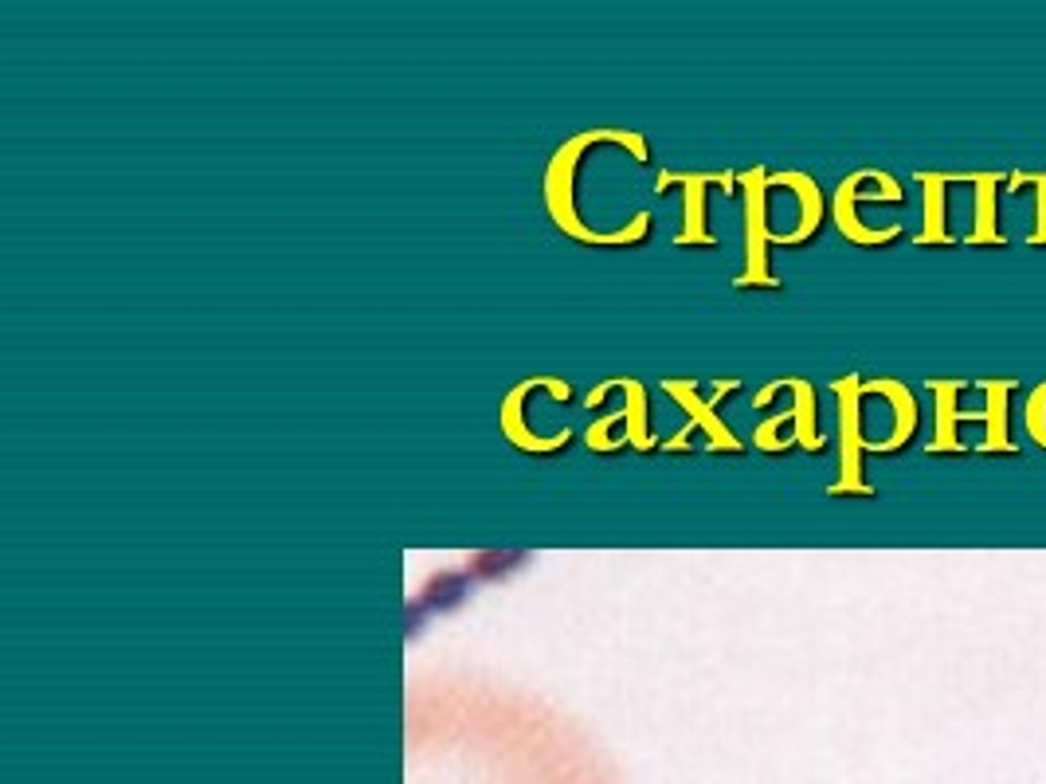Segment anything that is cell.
Here are the masks:
<instances>
[{
    "mask_svg": "<svg viewBox=\"0 0 1046 784\" xmlns=\"http://www.w3.org/2000/svg\"><path fill=\"white\" fill-rule=\"evenodd\" d=\"M522 561H525L522 553H479V557L471 561V573L474 577L498 581V577H506L510 569H517Z\"/></svg>",
    "mask_w": 1046,
    "mask_h": 784,
    "instance_id": "obj_3",
    "label": "cell"
},
{
    "mask_svg": "<svg viewBox=\"0 0 1046 784\" xmlns=\"http://www.w3.org/2000/svg\"><path fill=\"white\" fill-rule=\"evenodd\" d=\"M1023 185H1035L1038 189V224H1035V236L1031 240L1035 243H1046V177H1038V173H1023V177H1012L1007 181V189H1023Z\"/></svg>",
    "mask_w": 1046,
    "mask_h": 784,
    "instance_id": "obj_5",
    "label": "cell"
},
{
    "mask_svg": "<svg viewBox=\"0 0 1046 784\" xmlns=\"http://www.w3.org/2000/svg\"><path fill=\"white\" fill-rule=\"evenodd\" d=\"M944 177H925V189H929V228H925V236L921 240L925 243H944L949 240V232H944V224H941V189H944Z\"/></svg>",
    "mask_w": 1046,
    "mask_h": 784,
    "instance_id": "obj_4",
    "label": "cell"
},
{
    "mask_svg": "<svg viewBox=\"0 0 1046 784\" xmlns=\"http://www.w3.org/2000/svg\"><path fill=\"white\" fill-rule=\"evenodd\" d=\"M471 577H474L471 565H467V569H459V573H439V577H431L428 585H423V593L416 596L412 613L420 616L423 608H428V613H447V608H454V604L463 600Z\"/></svg>",
    "mask_w": 1046,
    "mask_h": 784,
    "instance_id": "obj_1",
    "label": "cell"
},
{
    "mask_svg": "<svg viewBox=\"0 0 1046 784\" xmlns=\"http://www.w3.org/2000/svg\"><path fill=\"white\" fill-rule=\"evenodd\" d=\"M980 189H984V197H976V232H972V240L976 243H1004V236H995V185H1000V177H980Z\"/></svg>",
    "mask_w": 1046,
    "mask_h": 784,
    "instance_id": "obj_2",
    "label": "cell"
}]
</instances>
